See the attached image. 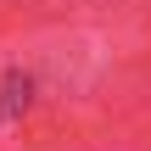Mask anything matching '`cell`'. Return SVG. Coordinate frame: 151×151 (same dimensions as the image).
<instances>
[{
  "instance_id": "1",
  "label": "cell",
  "mask_w": 151,
  "mask_h": 151,
  "mask_svg": "<svg viewBox=\"0 0 151 151\" xmlns=\"http://www.w3.org/2000/svg\"><path fill=\"white\" fill-rule=\"evenodd\" d=\"M28 106H34V78H28L22 67H11V73L0 78V123H17Z\"/></svg>"
}]
</instances>
